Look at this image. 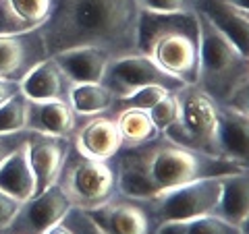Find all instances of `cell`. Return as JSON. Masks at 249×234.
Returning a JSON list of instances; mask_svg holds the SVG:
<instances>
[{
	"instance_id": "cell-1",
	"label": "cell",
	"mask_w": 249,
	"mask_h": 234,
	"mask_svg": "<svg viewBox=\"0 0 249 234\" xmlns=\"http://www.w3.org/2000/svg\"><path fill=\"white\" fill-rule=\"evenodd\" d=\"M139 21L137 0H54L40 31L48 56L75 46H93L119 58L142 52Z\"/></svg>"
},
{
	"instance_id": "cell-2",
	"label": "cell",
	"mask_w": 249,
	"mask_h": 234,
	"mask_svg": "<svg viewBox=\"0 0 249 234\" xmlns=\"http://www.w3.org/2000/svg\"><path fill=\"white\" fill-rule=\"evenodd\" d=\"M110 164L116 174V193L133 199H152L193 181L241 172L229 160L170 141L164 135L139 147H123Z\"/></svg>"
},
{
	"instance_id": "cell-3",
	"label": "cell",
	"mask_w": 249,
	"mask_h": 234,
	"mask_svg": "<svg viewBox=\"0 0 249 234\" xmlns=\"http://www.w3.org/2000/svg\"><path fill=\"white\" fill-rule=\"evenodd\" d=\"M139 50L183 85H196L199 71V21L196 13H142Z\"/></svg>"
},
{
	"instance_id": "cell-4",
	"label": "cell",
	"mask_w": 249,
	"mask_h": 234,
	"mask_svg": "<svg viewBox=\"0 0 249 234\" xmlns=\"http://www.w3.org/2000/svg\"><path fill=\"white\" fill-rule=\"evenodd\" d=\"M199 21V71L197 87L206 91L218 106L229 104L241 85L249 81V58L227 35L197 11Z\"/></svg>"
},
{
	"instance_id": "cell-5",
	"label": "cell",
	"mask_w": 249,
	"mask_h": 234,
	"mask_svg": "<svg viewBox=\"0 0 249 234\" xmlns=\"http://www.w3.org/2000/svg\"><path fill=\"white\" fill-rule=\"evenodd\" d=\"M177 96L181 106L178 120L164 133V137L197 151L222 158L218 147V129H220L218 104L197 85H185L177 91Z\"/></svg>"
},
{
	"instance_id": "cell-6",
	"label": "cell",
	"mask_w": 249,
	"mask_h": 234,
	"mask_svg": "<svg viewBox=\"0 0 249 234\" xmlns=\"http://www.w3.org/2000/svg\"><path fill=\"white\" fill-rule=\"evenodd\" d=\"M56 183L67 195L69 203L88 212L104 205L116 195V174L112 164L85 158L75 150L73 143Z\"/></svg>"
},
{
	"instance_id": "cell-7",
	"label": "cell",
	"mask_w": 249,
	"mask_h": 234,
	"mask_svg": "<svg viewBox=\"0 0 249 234\" xmlns=\"http://www.w3.org/2000/svg\"><path fill=\"white\" fill-rule=\"evenodd\" d=\"M227 176V174H224ZM224 176H210L193 181L164 193H158L152 199H145L150 205L156 224L164 222H185L193 217L216 214L218 201L222 195Z\"/></svg>"
},
{
	"instance_id": "cell-8",
	"label": "cell",
	"mask_w": 249,
	"mask_h": 234,
	"mask_svg": "<svg viewBox=\"0 0 249 234\" xmlns=\"http://www.w3.org/2000/svg\"><path fill=\"white\" fill-rule=\"evenodd\" d=\"M102 83L119 98V102L131 98L139 89L150 87V85H162V87H168L170 91H178L181 87H185L173 75L162 71L143 52L112 58L106 67Z\"/></svg>"
},
{
	"instance_id": "cell-9",
	"label": "cell",
	"mask_w": 249,
	"mask_h": 234,
	"mask_svg": "<svg viewBox=\"0 0 249 234\" xmlns=\"http://www.w3.org/2000/svg\"><path fill=\"white\" fill-rule=\"evenodd\" d=\"M88 214L102 234H156L158 228L145 199L124 197L121 193Z\"/></svg>"
},
{
	"instance_id": "cell-10",
	"label": "cell",
	"mask_w": 249,
	"mask_h": 234,
	"mask_svg": "<svg viewBox=\"0 0 249 234\" xmlns=\"http://www.w3.org/2000/svg\"><path fill=\"white\" fill-rule=\"evenodd\" d=\"M69 209L71 203L56 183L25 201L15 220L4 230H0V234H44L54 224H58Z\"/></svg>"
},
{
	"instance_id": "cell-11",
	"label": "cell",
	"mask_w": 249,
	"mask_h": 234,
	"mask_svg": "<svg viewBox=\"0 0 249 234\" xmlns=\"http://www.w3.org/2000/svg\"><path fill=\"white\" fill-rule=\"evenodd\" d=\"M48 56L40 29L27 33L0 35V77L21 81L27 71Z\"/></svg>"
},
{
	"instance_id": "cell-12",
	"label": "cell",
	"mask_w": 249,
	"mask_h": 234,
	"mask_svg": "<svg viewBox=\"0 0 249 234\" xmlns=\"http://www.w3.org/2000/svg\"><path fill=\"white\" fill-rule=\"evenodd\" d=\"M71 143L81 155L100 162H110L123 150V139L112 114L91 116L81 127L77 124Z\"/></svg>"
},
{
	"instance_id": "cell-13",
	"label": "cell",
	"mask_w": 249,
	"mask_h": 234,
	"mask_svg": "<svg viewBox=\"0 0 249 234\" xmlns=\"http://www.w3.org/2000/svg\"><path fill=\"white\" fill-rule=\"evenodd\" d=\"M69 150H71V137L40 135V133L29 135V162L36 176V195L56 184Z\"/></svg>"
},
{
	"instance_id": "cell-14",
	"label": "cell",
	"mask_w": 249,
	"mask_h": 234,
	"mask_svg": "<svg viewBox=\"0 0 249 234\" xmlns=\"http://www.w3.org/2000/svg\"><path fill=\"white\" fill-rule=\"evenodd\" d=\"M19 85L21 93L29 102H54V100L69 102V93L73 87V83L52 56H46L31 71H27Z\"/></svg>"
},
{
	"instance_id": "cell-15",
	"label": "cell",
	"mask_w": 249,
	"mask_h": 234,
	"mask_svg": "<svg viewBox=\"0 0 249 234\" xmlns=\"http://www.w3.org/2000/svg\"><path fill=\"white\" fill-rule=\"evenodd\" d=\"M218 116H220V129H218L220 155L241 170H249V118L227 104L218 106Z\"/></svg>"
},
{
	"instance_id": "cell-16",
	"label": "cell",
	"mask_w": 249,
	"mask_h": 234,
	"mask_svg": "<svg viewBox=\"0 0 249 234\" xmlns=\"http://www.w3.org/2000/svg\"><path fill=\"white\" fill-rule=\"evenodd\" d=\"M62 73L69 77L73 85L77 83H102L106 67L112 58L104 50L93 46H75V48L60 50L52 54Z\"/></svg>"
},
{
	"instance_id": "cell-17",
	"label": "cell",
	"mask_w": 249,
	"mask_h": 234,
	"mask_svg": "<svg viewBox=\"0 0 249 234\" xmlns=\"http://www.w3.org/2000/svg\"><path fill=\"white\" fill-rule=\"evenodd\" d=\"M54 0H0V35L27 33L48 21Z\"/></svg>"
},
{
	"instance_id": "cell-18",
	"label": "cell",
	"mask_w": 249,
	"mask_h": 234,
	"mask_svg": "<svg viewBox=\"0 0 249 234\" xmlns=\"http://www.w3.org/2000/svg\"><path fill=\"white\" fill-rule=\"evenodd\" d=\"M77 129V114L67 100L54 102H29L27 108V131L40 135L73 137Z\"/></svg>"
},
{
	"instance_id": "cell-19",
	"label": "cell",
	"mask_w": 249,
	"mask_h": 234,
	"mask_svg": "<svg viewBox=\"0 0 249 234\" xmlns=\"http://www.w3.org/2000/svg\"><path fill=\"white\" fill-rule=\"evenodd\" d=\"M0 189L21 203L36 195V176L29 162V139L0 164Z\"/></svg>"
},
{
	"instance_id": "cell-20",
	"label": "cell",
	"mask_w": 249,
	"mask_h": 234,
	"mask_svg": "<svg viewBox=\"0 0 249 234\" xmlns=\"http://www.w3.org/2000/svg\"><path fill=\"white\" fill-rule=\"evenodd\" d=\"M199 13L227 35V40L249 58V17L224 0H199Z\"/></svg>"
},
{
	"instance_id": "cell-21",
	"label": "cell",
	"mask_w": 249,
	"mask_h": 234,
	"mask_svg": "<svg viewBox=\"0 0 249 234\" xmlns=\"http://www.w3.org/2000/svg\"><path fill=\"white\" fill-rule=\"evenodd\" d=\"M216 216L235 226H239L249 216V170L224 176Z\"/></svg>"
},
{
	"instance_id": "cell-22",
	"label": "cell",
	"mask_w": 249,
	"mask_h": 234,
	"mask_svg": "<svg viewBox=\"0 0 249 234\" xmlns=\"http://www.w3.org/2000/svg\"><path fill=\"white\" fill-rule=\"evenodd\" d=\"M69 104L77 118L79 116L91 118L100 114H112L119 104V98L104 83H77L69 93Z\"/></svg>"
},
{
	"instance_id": "cell-23",
	"label": "cell",
	"mask_w": 249,
	"mask_h": 234,
	"mask_svg": "<svg viewBox=\"0 0 249 234\" xmlns=\"http://www.w3.org/2000/svg\"><path fill=\"white\" fill-rule=\"evenodd\" d=\"M112 116H114L116 129L121 133L123 147H139L162 137V133L156 129L147 110L123 106V108H116Z\"/></svg>"
},
{
	"instance_id": "cell-24",
	"label": "cell",
	"mask_w": 249,
	"mask_h": 234,
	"mask_svg": "<svg viewBox=\"0 0 249 234\" xmlns=\"http://www.w3.org/2000/svg\"><path fill=\"white\" fill-rule=\"evenodd\" d=\"M156 234H243L239 226L210 214L185 222H164L156 228Z\"/></svg>"
},
{
	"instance_id": "cell-25",
	"label": "cell",
	"mask_w": 249,
	"mask_h": 234,
	"mask_svg": "<svg viewBox=\"0 0 249 234\" xmlns=\"http://www.w3.org/2000/svg\"><path fill=\"white\" fill-rule=\"evenodd\" d=\"M27 108L29 100L19 91L17 96L0 106V135L27 131Z\"/></svg>"
},
{
	"instance_id": "cell-26",
	"label": "cell",
	"mask_w": 249,
	"mask_h": 234,
	"mask_svg": "<svg viewBox=\"0 0 249 234\" xmlns=\"http://www.w3.org/2000/svg\"><path fill=\"white\" fill-rule=\"evenodd\" d=\"M178 110H181V106H178V96H177V91H170L166 98H162L160 102L152 108V110H147V114H150L152 122L156 124V129L164 135V133L178 120Z\"/></svg>"
},
{
	"instance_id": "cell-27",
	"label": "cell",
	"mask_w": 249,
	"mask_h": 234,
	"mask_svg": "<svg viewBox=\"0 0 249 234\" xmlns=\"http://www.w3.org/2000/svg\"><path fill=\"white\" fill-rule=\"evenodd\" d=\"M142 13L150 15H183L196 13L199 0H137Z\"/></svg>"
},
{
	"instance_id": "cell-28",
	"label": "cell",
	"mask_w": 249,
	"mask_h": 234,
	"mask_svg": "<svg viewBox=\"0 0 249 234\" xmlns=\"http://www.w3.org/2000/svg\"><path fill=\"white\" fill-rule=\"evenodd\" d=\"M168 93H170L168 87H162V85H150V87L139 89V91H135L131 98L119 102V104H116V108L131 106V108H142V110H152V108L158 104L162 98H166Z\"/></svg>"
},
{
	"instance_id": "cell-29",
	"label": "cell",
	"mask_w": 249,
	"mask_h": 234,
	"mask_svg": "<svg viewBox=\"0 0 249 234\" xmlns=\"http://www.w3.org/2000/svg\"><path fill=\"white\" fill-rule=\"evenodd\" d=\"M21 205H23L21 201H17L15 197H11L9 193H4L0 189V230H4L6 226L15 220V216H17Z\"/></svg>"
},
{
	"instance_id": "cell-30",
	"label": "cell",
	"mask_w": 249,
	"mask_h": 234,
	"mask_svg": "<svg viewBox=\"0 0 249 234\" xmlns=\"http://www.w3.org/2000/svg\"><path fill=\"white\" fill-rule=\"evenodd\" d=\"M29 131H19V133H9V135H0V164H2L9 155L17 150L21 143L29 139Z\"/></svg>"
},
{
	"instance_id": "cell-31",
	"label": "cell",
	"mask_w": 249,
	"mask_h": 234,
	"mask_svg": "<svg viewBox=\"0 0 249 234\" xmlns=\"http://www.w3.org/2000/svg\"><path fill=\"white\" fill-rule=\"evenodd\" d=\"M227 106L235 108V110H239L241 114H245L249 118V81L243 83L235 93H232V98L229 100Z\"/></svg>"
},
{
	"instance_id": "cell-32",
	"label": "cell",
	"mask_w": 249,
	"mask_h": 234,
	"mask_svg": "<svg viewBox=\"0 0 249 234\" xmlns=\"http://www.w3.org/2000/svg\"><path fill=\"white\" fill-rule=\"evenodd\" d=\"M19 91H21L19 81H15V79H4V77H0V106H2L6 100H11L13 96H17Z\"/></svg>"
},
{
	"instance_id": "cell-33",
	"label": "cell",
	"mask_w": 249,
	"mask_h": 234,
	"mask_svg": "<svg viewBox=\"0 0 249 234\" xmlns=\"http://www.w3.org/2000/svg\"><path fill=\"white\" fill-rule=\"evenodd\" d=\"M224 2L235 6V9H239L241 13H249V0H224Z\"/></svg>"
},
{
	"instance_id": "cell-34",
	"label": "cell",
	"mask_w": 249,
	"mask_h": 234,
	"mask_svg": "<svg viewBox=\"0 0 249 234\" xmlns=\"http://www.w3.org/2000/svg\"><path fill=\"white\" fill-rule=\"evenodd\" d=\"M239 228H241V232H243V234H249V216L239 224Z\"/></svg>"
},
{
	"instance_id": "cell-35",
	"label": "cell",
	"mask_w": 249,
	"mask_h": 234,
	"mask_svg": "<svg viewBox=\"0 0 249 234\" xmlns=\"http://www.w3.org/2000/svg\"><path fill=\"white\" fill-rule=\"evenodd\" d=\"M245 15H247V17H249V13H245Z\"/></svg>"
}]
</instances>
